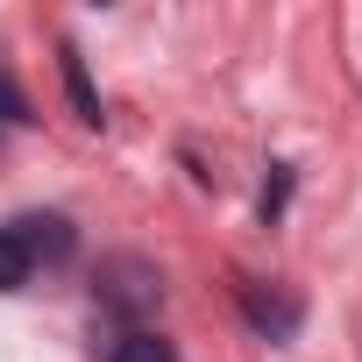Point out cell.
Here are the masks:
<instances>
[{
  "instance_id": "4",
  "label": "cell",
  "mask_w": 362,
  "mask_h": 362,
  "mask_svg": "<svg viewBox=\"0 0 362 362\" xmlns=\"http://www.w3.org/2000/svg\"><path fill=\"white\" fill-rule=\"evenodd\" d=\"M57 64H64V93H71V114H78L86 128H100L107 114H100V93H93V71H86L78 43H64V50H57Z\"/></svg>"
},
{
  "instance_id": "6",
  "label": "cell",
  "mask_w": 362,
  "mask_h": 362,
  "mask_svg": "<svg viewBox=\"0 0 362 362\" xmlns=\"http://www.w3.org/2000/svg\"><path fill=\"white\" fill-rule=\"evenodd\" d=\"M36 277V256H29V242L15 235V221L8 228H0V291H22Z\"/></svg>"
},
{
  "instance_id": "8",
  "label": "cell",
  "mask_w": 362,
  "mask_h": 362,
  "mask_svg": "<svg viewBox=\"0 0 362 362\" xmlns=\"http://www.w3.org/2000/svg\"><path fill=\"white\" fill-rule=\"evenodd\" d=\"M0 121H29V100H22L8 78H0Z\"/></svg>"
},
{
  "instance_id": "2",
  "label": "cell",
  "mask_w": 362,
  "mask_h": 362,
  "mask_svg": "<svg viewBox=\"0 0 362 362\" xmlns=\"http://www.w3.org/2000/svg\"><path fill=\"white\" fill-rule=\"evenodd\" d=\"M242 313H249V327H256L263 341H291L298 320H305L298 291H284V284H242Z\"/></svg>"
},
{
  "instance_id": "7",
  "label": "cell",
  "mask_w": 362,
  "mask_h": 362,
  "mask_svg": "<svg viewBox=\"0 0 362 362\" xmlns=\"http://www.w3.org/2000/svg\"><path fill=\"white\" fill-rule=\"evenodd\" d=\"M291 199V163H270V185H263V221H277Z\"/></svg>"
},
{
  "instance_id": "3",
  "label": "cell",
  "mask_w": 362,
  "mask_h": 362,
  "mask_svg": "<svg viewBox=\"0 0 362 362\" xmlns=\"http://www.w3.org/2000/svg\"><path fill=\"white\" fill-rule=\"evenodd\" d=\"M15 235L29 242V256H36V263H64V256H71V242H78L64 214H22V221H15Z\"/></svg>"
},
{
  "instance_id": "5",
  "label": "cell",
  "mask_w": 362,
  "mask_h": 362,
  "mask_svg": "<svg viewBox=\"0 0 362 362\" xmlns=\"http://www.w3.org/2000/svg\"><path fill=\"white\" fill-rule=\"evenodd\" d=\"M107 362H177V348H170L156 327H128V334L107 348Z\"/></svg>"
},
{
  "instance_id": "1",
  "label": "cell",
  "mask_w": 362,
  "mask_h": 362,
  "mask_svg": "<svg viewBox=\"0 0 362 362\" xmlns=\"http://www.w3.org/2000/svg\"><path fill=\"white\" fill-rule=\"evenodd\" d=\"M93 291H100V305H107V313H142V305H156V298H163V277H156L149 263H135V256H114V263L100 270V284H93Z\"/></svg>"
}]
</instances>
